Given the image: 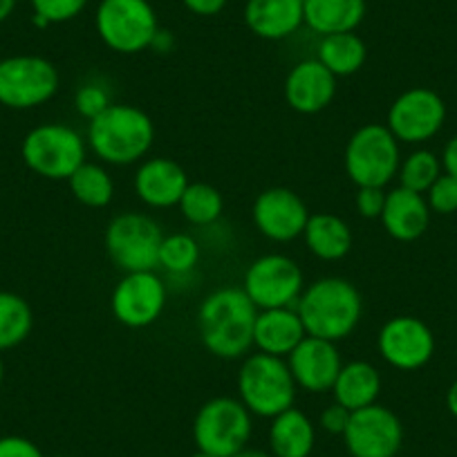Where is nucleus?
<instances>
[{"mask_svg": "<svg viewBox=\"0 0 457 457\" xmlns=\"http://www.w3.org/2000/svg\"><path fill=\"white\" fill-rule=\"evenodd\" d=\"M314 444V421L298 408H287L271 420L270 448L274 457H310Z\"/></svg>", "mask_w": 457, "mask_h": 457, "instance_id": "obj_25", "label": "nucleus"}, {"mask_svg": "<svg viewBox=\"0 0 457 457\" xmlns=\"http://www.w3.org/2000/svg\"><path fill=\"white\" fill-rule=\"evenodd\" d=\"M32 325L29 303L14 292H0V353L21 345L32 332Z\"/></svg>", "mask_w": 457, "mask_h": 457, "instance_id": "obj_29", "label": "nucleus"}, {"mask_svg": "<svg viewBox=\"0 0 457 457\" xmlns=\"http://www.w3.org/2000/svg\"><path fill=\"white\" fill-rule=\"evenodd\" d=\"M86 142L104 164L129 166L148 155L155 142V124L137 105L110 104L87 121Z\"/></svg>", "mask_w": 457, "mask_h": 457, "instance_id": "obj_2", "label": "nucleus"}, {"mask_svg": "<svg viewBox=\"0 0 457 457\" xmlns=\"http://www.w3.org/2000/svg\"><path fill=\"white\" fill-rule=\"evenodd\" d=\"M426 202L430 211L442 215H451L457 211V178L444 173L435 179L433 187L426 191Z\"/></svg>", "mask_w": 457, "mask_h": 457, "instance_id": "obj_34", "label": "nucleus"}, {"mask_svg": "<svg viewBox=\"0 0 457 457\" xmlns=\"http://www.w3.org/2000/svg\"><path fill=\"white\" fill-rule=\"evenodd\" d=\"M3 379H5V363H3V357H0V386H3Z\"/></svg>", "mask_w": 457, "mask_h": 457, "instance_id": "obj_44", "label": "nucleus"}, {"mask_svg": "<svg viewBox=\"0 0 457 457\" xmlns=\"http://www.w3.org/2000/svg\"><path fill=\"white\" fill-rule=\"evenodd\" d=\"M399 164H402L399 142L384 124H366L354 130L343 155L345 175L359 188H386L397 178Z\"/></svg>", "mask_w": 457, "mask_h": 457, "instance_id": "obj_6", "label": "nucleus"}, {"mask_svg": "<svg viewBox=\"0 0 457 457\" xmlns=\"http://www.w3.org/2000/svg\"><path fill=\"white\" fill-rule=\"evenodd\" d=\"M95 28L105 47L120 54H139L155 46L157 14L148 0H101Z\"/></svg>", "mask_w": 457, "mask_h": 457, "instance_id": "obj_5", "label": "nucleus"}, {"mask_svg": "<svg viewBox=\"0 0 457 457\" xmlns=\"http://www.w3.org/2000/svg\"><path fill=\"white\" fill-rule=\"evenodd\" d=\"M178 206L187 222L195 224V227H209V224L218 222L222 215L224 197L211 184L193 182L187 187Z\"/></svg>", "mask_w": 457, "mask_h": 457, "instance_id": "obj_30", "label": "nucleus"}, {"mask_svg": "<svg viewBox=\"0 0 457 457\" xmlns=\"http://www.w3.org/2000/svg\"><path fill=\"white\" fill-rule=\"evenodd\" d=\"M350 415H353V412H350L348 408H343L341 403L334 402V403H329V406L325 408L323 412H320L319 424H320V428L325 430V433L343 435V433H345V428H348Z\"/></svg>", "mask_w": 457, "mask_h": 457, "instance_id": "obj_38", "label": "nucleus"}, {"mask_svg": "<svg viewBox=\"0 0 457 457\" xmlns=\"http://www.w3.org/2000/svg\"><path fill=\"white\" fill-rule=\"evenodd\" d=\"M252 412L240 399L213 397L197 411L193 420V442L197 451L213 457H231L247 448L252 439Z\"/></svg>", "mask_w": 457, "mask_h": 457, "instance_id": "obj_7", "label": "nucleus"}, {"mask_svg": "<svg viewBox=\"0 0 457 457\" xmlns=\"http://www.w3.org/2000/svg\"><path fill=\"white\" fill-rule=\"evenodd\" d=\"M446 104L428 87H411L393 101L388 110V130L397 142L424 144L442 130Z\"/></svg>", "mask_w": 457, "mask_h": 457, "instance_id": "obj_12", "label": "nucleus"}, {"mask_svg": "<svg viewBox=\"0 0 457 457\" xmlns=\"http://www.w3.org/2000/svg\"><path fill=\"white\" fill-rule=\"evenodd\" d=\"M182 3L195 16H215L227 7V0H182Z\"/></svg>", "mask_w": 457, "mask_h": 457, "instance_id": "obj_39", "label": "nucleus"}, {"mask_svg": "<svg viewBox=\"0 0 457 457\" xmlns=\"http://www.w3.org/2000/svg\"><path fill=\"white\" fill-rule=\"evenodd\" d=\"M258 234L274 243H292L301 238L310 220L307 204L292 188L274 187L262 191L252 206Z\"/></svg>", "mask_w": 457, "mask_h": 457, "instance_id": "obj_16", "label": "nucleus"}, {"mask_svg": "<svg viewBox=\"0 0 457 457\" xmlns=\"http://www.w3.org/2000/svg\"><path fill=\"white\" fill-rule=\"evenodd\" d=\"M200 262V245L188 234L164 236L160 247V265L173 276H184Z\"/></svg>", "mask_w": 457, "mask_h": 457, "instance_id": "obj_32", "label": "nucleus"}, {"mask_svg": "<svg viewBox=\"0 0 457 457\" xmlns=\"http://www.w3.org/2000/svg\"><path fill=\"white\" fill-rule=\"evenodd\" d=\"M386 234L399 243H412L426 234L430 222V206L421 193L397 187L386 193V206L381 213Z\"/></svg>", "mask_w": 457, "mask_h": 457, "instance_id": "obj_20", "label": "nucleus"}, {"mask_svg": "<svg viewBox=\"0 0 457 457\" xmlns=\"http://www.w3.org/2000/svg\"><path fill=\"white\" fill-rule=\"evenodd\" d=\"M231 457H274L271 455V453H265V451H261V448H243V451H238L236 453V455H231Z\"/></svg>", "mask_w": 457, "mask_h": 457, "instance_id": "obj_43", "label": "nucleus"}, {"mask_svg": "<svg viewBox=\"0 0 457 457\" xmlns=\"http://www.w3.org/2000/svg\"><path fill=\"white\" fill-rule=\"evenodd\" d=\"M70 191L81 202L83 206L90 209H104L112 202L114 197V182L108 170L95 162H83L68 179Z\"/></svg>", "mask_w": 457, "mask_h": 457, "instance_id": "obj_28", "label": "nucleus"}, {"mask_svg": "<svg viewBox=\"0 0 457 457\" xmlns=\"http://www.w3.org/2000/svg\"><path fill=\"white\" fill-rule=\"evenodd\" d=\"M188 175L170 157H151L135 173V193L151 209L178 206L188 187Z\"/></svg>", "mask_w": 457, "mask_h": 457, "instance_id": "obj_19", "label": "nucleus"}, {"mask_svg": "<svg viewBox=\"0 0 457 457\" xmlns=\"http://www.w3.org/2000/svg\"><path fill=\"white\" fill-rule=\"evenodd\" d=\"M442 175V160H439L435 153L430 151H415L406 157V160L399 164L397 178L399 187L408 188V191H415L424 195L430 187L435 184V179Z\"/></svg>", "mask_w": 457, "mask_h": 457, "instance_id": "obj_31", "label": "nucleus"}, {"mask_svg": "<svg viewBox=\"0 0 457 457\" xmlns=\"http://www.w3.org/2000/svg\"><path fill=\"white\" fill-rule=\"evenodd\" d=\"M366 19V0H303V23L319 37L354 32Z\"/></svg>", "mask_w": 457, "mask_h": 457, "instance_id": "obj_23", "label": "nucleus"}, {"mask_svg": "<svg viewBox=\"0 0 457 457\" xmlns=\"http://www.w3.org/2000/svg\"><path fill=\"white\" fill-rule=\"evenodd\" d=\"M381 359L397 370H420L433 359L435 337L417 316H395L386 320L377 337Z\"/></svg>", "mask_w": 457, "mask_h": 457, "instance_id": "obj_15", "label": "nucleus"}, {"mask_svg": "<svg viewBox=\"0 0 457 457\" xmlns=\"http://www.w3.org/2000/svg\"><path fill=\"white\" fill-rule=\"evenodd\" d=\"M305 337V325H303L296 307L258 310L256 328H253V345L258 348V353L287 359Z\"/></svg>", "mask_w": 457, "mask_h": 457, "instance_id": "obj_21", "label": "nucleus"}, {"mask_svg": "<svg viewBox=\"0 0 457 457\" xmlns=\"http://www.w3.org/2000/svg\"><path fill=\"white\" fill-rule=\"evenodd\" d=\"M0 457H46L41 448L28 437L21 435H5L0 437Z\"/></svg>", "mask_w": 457, "mask_h": 457, "instance_id": "obj_37", "label": "nucleus"}, {"mask_svg": "<svg viewBox=\"0 0 457 457\" xmlns=\"http://www.w3.org/2000/svg\"><path fill=\"white\" fill-rule=\"evenodd\" d=\"M341 437L353 457H395L402 451L403 426L390 408L372 403L350 415Z\"/></svg>", "mask_w": 457, "mask_h": 457, "instance_id": "obj_13", "label": "nucleus"}, {"mask_svg": "<svg viewBox=\"0 0 457 457\" xmlns=\"http://www.w3.org/2000/svg\"><path fill=\"white\" fill-rule=\"evenodd\" d=\"M334 402L348 408L350 412L377 403L381 395V375L372 363L350 361L343 363L337 381H334Z\"/></svg>", "mask_w": 457, "mask_h": 457, "instance_id": "obj_26", "label": "nucleus"}, {"mask_svg": "<svg viewBox=\"0 0 457 457\" xmlns=\"http://www.w3.org/2000/svg\"><path fill=\"white\" fill-rule=\"evenodd\" d=\"M296 312L305 325L307 337L337 343L357 329L363 314V301L354 283L328 276L303 289Z\"/></svg>", "mask_w": 457, "mask_h": 457, "instance_id": "obj_3", "label": "nucleus"}, {"mask_svg": "<svg viewBox=\"0 0 457 457\" xmlns=\"http://www.w3.org/2000/svg\"><path fill=\"white\" fill-rule=\"evenodd\" d=\"M446 406H448V411H451V415L457 417V379L453 381V386H451V388H448Z\"/></svg>", "mask_w": 457, "mask_h": 457, "instance_id": "obj_41", "label": "nucleus"}, {"mask_svg": "<svg viewBox=\"0 0 457 457\" xmlns=\"http://www.w3.org/2000/svg\"><path fill=\"white\" fill-rule=\"evenodd\" d=\"M245 23L265 41H283L303 23V0H247Z\"/></svg>", "mask_w": 457, "mask_h": 457, "instance_id": "obj_22", "label": "nucleus"}, {"mask_svg": "<svg viewBox=\"0 0 457 457\" xmlns=\"http://www.w3.org/2000/svg\"><path fill=\"white\" fill-rule=\"evenodd\" d=\"M316 59L337 79L350 77L363 68L368 59V47L363 38L354 32L329 34V37H320Z\"/></svg>", "mask_w": 457, "mask_h": 457, "instance_id": "obj_27", "label": "nucleus"}, {"mask_svg": "<svg viewBox=\"0 0 457 457\" xmlns=\"http://www.w3.org/2000/svg\"><path fill=\"white\" fill-rule=\"evenodd\" d=\"M34 10V23L47 28L54 23H68L86 10L87 0H29Z\"/></svg>", "mask_w": 457, "mask_h": 457, "instance_id": "obj_33", "label": "nucleus"}, {"mask_svg": "<svg viewBox=\"0 0 457 457\" xmlns=\"http://www.w3.org/2000/svg\"><path fill=\"white\" fill-rule=\"evenodd\" d=\"M307 249L320 261H341L353 249V228L343 218L334 213H310L307 227L303 231Z\"/></svg>", "mask_w": 457, "mask_h": 457, "instance_id": "obj_24", "label": "nucleus"}, {"mask_svg": "<svg viewBox=\"0 0 457 457\" xmlns=\"http://www.w3.org/2000/svg\"><path fill=\"white\" fill-rule=\"evenodd\" d=\"M164 234L160 224L146 213L126 211L114 215L105 227L104 245L110 261L121 271H155Z\"/></svg>", "mask_w": 457, "mask_h": 457, "instance_id": "obj_8", "label": "nucleus"}, {"mask_svg": "<svg viewBox=\"0 0 457 457\" xmlns=\"http://www.w3.org/2000/svg\"><path fill=\"white\" fill-rule=\"evenodd\" d=\"M191 457H213V455H209V453H202V451H197V453H193Z\"/></svg>", "mask_w": 457, "mask_h": 457, "instance_id": "obj_45", "label": "nucleus"}, {"mask_svg": "<svg viewBox=\"0 0 457 457\" xmlns=\"http://www.w3.org/2000/svg\"><path fill=\"white\" fill-rule=\"evenodd\" d=\"M442 169L446 170L448 175L457 178V137H453L451 142L446 144L442 155Z\"/></svg>", "mask_w": 457, "mask_h": 457, "instance_id": "obj_40", "label": "nucleus"}, {"mask_svg": "<svg viewBox=\"0 0 457 457\" xmlns=\"http://www.w3.org/2000/svg\"><path fill=\"white\" fill-rule=\"evenodd\" d=\"M166 307V285L155 271H130L114 285L110 310L121 325L142 329L157 323Z\"/></svg>", "mask_w": 457, "mask_h": 457, "instance_id": "obj_14", "label": "nucleus"}, {"mask_svg": "<svg viewBox=\"0 0 457 457\" xmlns=\"http://www.w3.org/2000/svg\"><path fill=\"white\" fill-rule=\"evenodd\" d=\"M87 142L65 124H43L29 130L21 146L25 166L46 179H70L86 162Z\"/></svg>", "mask_w": 457, "mask_h": 457, "instance_id": "obj_9", "label": "nucleus"}, {"mask_svg": "<svg viewBox=\"0 0 457 457\" xmlns=\"http://www.w3.org/2000/svg\"><path fill=\"white\" fill-rule=\"evenodd\" d=\"M110 104H112V101H110L108 92H105L101 86H95V83L81 86L77 90V95H74V108H77V112L87 121L99 117Z\"/></svg>", "mask_w": 457, "mask_h": 457, "instance_id": "obj_35", "label": "nucleus"}, {"mask_svg": "<svg viewBox=\"0 0 457 457\" xmlns=\"http://www.w3.org/2000/svg\"><path fill=\"white\" fill-rule=\"evenodd\" d=\"M258 307L243 287H220L202 301L197 329L204 348L218 359H243L253 345Z\"/></svg>", "mask_w": 457, "mask_h": 457, "instance_id": "obj_1", "label": "nucleus"}, {"mask_svg": "<svg viewBox=\"0 0 457 457\" xmlns=\"http://www.w3.org/2000/svg\"><path fill=\"white\" fill-rule=\"evenodd\" d=\"M285 361L298 388L319 395L332 393L334 381L343 368L337 343L316 337L303 338Z\"/></svg>", "mask_w": 457, "mask_h": 457, "instance_id": "obj_17", "label": "nucleus"}, {"mask_svg": "<svg viewBox=\"0 0 457 457\" xmlns=\"http://www.w3.org/2000/svg\"><path fill=\"white\" fill-rule=\"evenodd\" d=\"M337 96V77L319 59L294 65L285 79V99L301 114H316L328 108Z\"/></svg>", "mask_w": 457, "mask_h": 457, "instance_id": "obj_18", "label": "nucleus"}, {"mask_svg": "<svg viewBox=\"0 0 457 457\" xmlns=\"http://www.w3.org/2000/svg\"><path fill=\"white\" fill-rule=\"evenodd\" d=\"M243 289L258 310L296 307L305 289V278L301 265L294 258L283 253H265L247 267Z\"/></svg>", "mask_w": 457, "mask_h": 457, "instance_id": "obj_11", "label": "nucleus"}, {"mask_svg": "<svg viewBox=\"0 0 457 457\" xmlns=\"http://www.w3.org/2000/svg\"><path fill=\"white\" fill-rule=\"evenodd\" d=\"M59 70L43 56L21 54L0 61V104L7 108H38L59 92Z\"/></svg>", "mask_w": 457, "mask_h": 457, "instance_id": "obj_10", "label": "nucleus"}, {"mask_svg": "<svg viewBox=\"0 0 457 457\" xmlns=\"http://www.w3.org/2000/svg\"><path fill=\"white\" fill-rule=\"evenodd\" d=\"M16 10V0H0V23H5Z\"/></svg>", "mask_w": 457, "mask_h": 457, "instance_id": "obj_42", "label": "nucleus"}, {"mask_svg": "<svg viewBox=\"0 0 457 457\" xmlns=\"http://www.w3.org/2000/svg\"><path fill=\"white\" fill-rule=\"evenodd\" d=\"M354 204H357V211L361 218H368V220L381 218L386 206V188L361 187L357 191V197H354Z\"/></svg>", "mask_w": 457, "mask_h": 457, "instance_id": "obj_36", "label": "nucleus"}, {"mask_svg": "<svg viewBox=\"0 0 457 457\" xmlns=\"http://www.w3.org/2000/svg\"><path fill=\"white\" fill-rule=\"evenodd\" d=\"M296 381L285 359L256 353L245 357L238 372V399L252 415L274 420L294 406Z\"/></svg>", "mask_w": 457, "mask_h": 457, "instance_id": "obj_4", "label": "nucleus"}]
</instances>
